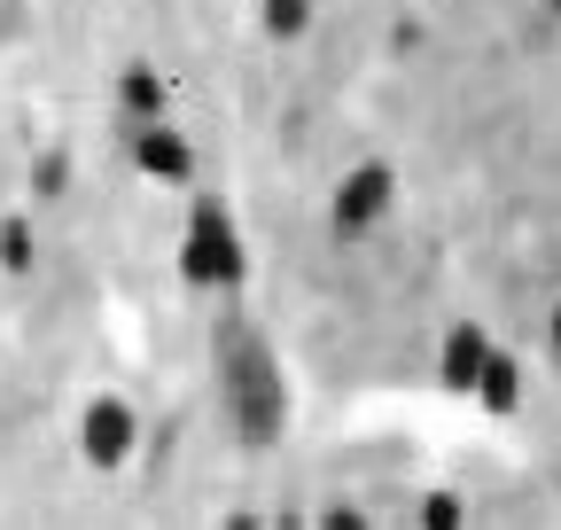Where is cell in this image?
Segmentation results:
<instances>
[{
	"mask_svg": "<svg viewBox=\"0 0 561 530\" xmlns=\"http://www.w3.org/2000/svg\"><path fill=\"white\" fill-rule=\"evenodd\" d=\"M265 530H305V522H297V515H273V522H265Z\"/></svg>",
	"mask_w": 561,
	"mask_h": 530,
	"instance_id": "16",
	"label": "cell"
},
{
	"mask_svg": "<svg viewBox=\"0 0 561 530\" xmlns=\"http://www.w3.org/2000/svg\"><path fill=\"white\" fill-rule=\"evenodd\" d=\"M546 336H553V352H561V297H553V312H546Z\"/></svg>",
	"mask_w": 561,
	"mask_h": 530,
	"instance_id": "15",
	"label": "cell"
},
{
	"mask_svg": "<svg viewBox=\"0 0 561 530\" xmlns=\"http://www.w3.org/2000/svg\"><path fill=\"white\" fill-rule=\"evenodd\" d=\"M0 265H9V274H32V265H39L32 219H0Z\"/></svg>",
	"mask_w": 561,
	"mask_h": 530,
	"instance_id": "9",
	"label": "cell"
},
{
	"mask_svg": "<svg viewBox=\"0 0 561 530\" xmlns=\"http://www.w3.org/2000/svg\"><path fill=\"white\" fill-rule=\"evenodd\" d=\"M421 530H468V499L460 492H421Z\"/></svg>",
	"mask_w": 561,
	"mask_h": 530,
	"instance_id": "10",
	"label": "cell"
},
{
	"mask_svg": "<svg viewBox=\"0 0 561 530\" xmlns=\"http://www.w3.org/2000/svg\"><path fill=\"white\" fill-rule=\"evenodd\" d=\"M312 24V0H265V32L273 39H297Z\"/></svg>",
	"mask_w": 561,
	"mask_h": 530,
	"instance_id": "12",
	"label": "cell"
},
{
	"mask_svg": "<svg viewBox=\"0 0 561 530\" xmlns=\"http://www.w3.org/2000/svg\"><path fill=\"white\" fill-rule=\"evenodd\" d=\"M546 9H561V0H546Z\"/></svg>",
	"mask_w": 561,
	"mask_h": 530,
	"instance_id": "17",
	"label": "cell"
},
{
	"mask_svg": "<svg viewBox=\"0 0 561 530\" xmlns=\"http://www.w3.org/2000/svg\"><path fill=\"white\" fill-rule=\"evenodd\" d=\"M180 281L187 289H242L250 281V242L234 227V211L219 195H195L187 204V227H180Z\"/></svg>",
	"mask_w": 561,
	"mask_h": 530,
	"instance_id": "2",
	"label": "cell"
},
{
	"mask_svg": "<svg viewBox=\"0 0 561 530\" xmlns=\"http://www.w3.org/2000/svg\"><path fill=\"white\" fill-rule=\"evenodd\" d=\"M483 359H491V336H483L476 320H453V327H445V344H437V382L468 398L476 375H483Z\"/></svg>",
	"mask_w": 561,
	"mask_h": 530,
	"instance_id": "6",
	"label": "cell"
},
{
	"mask_svg": "<svg viewBox=\"0 0 561 530\" xmlns=\"http://www.w3.org/2000/svg\"><path fill=\"white\" fill-rule=\"evenodd\" d=\"M219 530H265V515H257V507H234V515H227Z\"/></svg>",
	"mask_w": 561,
	"mask_h": 530,
	"instance_id": "14",
	"label": "cell"
},
{
	"mask_svg": "<svg viewBox=\"0 0 561 530\" xmlns=\"http://www.w3.org/2000/svg\"><path fill=\"white\" fill-rule=\"evenodd\" d=\"M390 204H398V172L390 164H351L335 180V195H328V227L343 242H359V234H375L390 219Z\"/></svg>",
	"mask_w": 561,
	"mask_h": 530,
	"instance_id": "4",
	"label": "cell"
},
{
	"mask_svg": "<svg viewBox=\"0 0 561 530\" xmlns=\"http://www.w3.org/2000/svg\"><path fill=\"white\" fill-rule=\"evenodd\" d=\"M210 359H219V398H227V429L242 452H273L289 429V382L265 344V327L250 312H219L210 327Z\"/></svg>",
	"mask_w": 561,
	"mask_h": 530,
	"instance_id": "1",
	"label": "cell"
},
{
	"mask_svg": "<svg viewBox=\"0 0 561 530\" xmlns=\"http://www.w3.org/2000/svg\"><path fill=\"white\" fill-rule=\"evenodd\" d=\"M62 187H70V149H47L32 164V195H39V204H62Z\"/></svg>",
	"mask_w": 561,
	"mask_h": 530,
	"instance_id": "11",
	"label": "cell"
},
{
	"mask_svg": "<svg viewBox=\"0 0 561 530\" xmlns=\"http://www.w3.org/2000/svg\"><path fill=\"white\" fill-rule=\"evenodd\" d=\"M312 530H375V522H367V507H351V499H328V507L312 515Z\"/></svg>",
	"mask_w": 561,
	"mask_h": 530,
	"instance_id": "13",
	"label": "cell"
},
{
	"mask_svg": "<svg viewBox=\"0 0 561 530\" xmlns=\"http://www.w3.org/2000/svg\"><path fill=\"white\" fill-rule=\"evenodd\" d=\"M133 452H140V406L117 398V390L87 398V414H79V460L110 476V469H133Z\"/></svg>",
	"mask_w": 561,
	"mask_h": 530,
	"instance_id": "3",
	"label": "cell"
},
{
	"mask_svg": "<svg viewBox=\"0 0 561 530\" xmlns=\"http://www.w3.org/2000/svg\"><path fill=\"white\" fill-rule=\"evenodd\" d=\"M117 110H125V125H140V117H164V110H172V87H164V71H149V62L117 71Z\"/></svg>",
	"mask_w": 561,
	"mask_h": 530,
	"instance_id": "8",
	"label": "cell"
},
{
	"mask_svg": "<svg viewBox=\"0 0 561 530\" xmlns=\"http://www.w3.org/2000/svg\"><path fill=\"white\" fill-rule=\"evenodd\" d=\"M468 398H476L491 422H507V414L523 406V359L491 344V359H483V375H476V390H468Z\"/></svg>",
	"mask_w": 561,
	"mask_h": 530,
	"instance_id": "7",
	"label": "cell"
},
{
	"mask_svg": "<svg viewBox=\"0 0 561 530\" xmlns=\"http://www.w3.org/2000/svg\"><path fill=\"white\" fill-rule=\"evenodd\" d=\"M125 157L140 180H164V187H195V141L172 132V117H140L125 125Z\"/></svg>",
	"mask_w": 561,
	"mask_h": 530,
	"instance_id": "5",
	"label": "cell"
}]
</instances>
